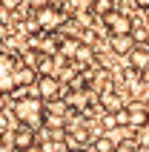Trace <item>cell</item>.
Segmentation results:
<instances>
[{"label":"cell","instance_id":"5b68a950","mask_svg":"<svg viewBox=\"0 0 149 152\" xmlns=\"http://www.w3.org/2000/svg\"><path fill=\"white\" fill-rule=\"evenodd\" d=\"M34 86H37V95H40L46 103L60 98V80L55 75H40L37 80H34Z\"/></svg>","mask_w":149,"mask_h":152},{"label":"cell","instance_id":"8992f818","mask_svg":"<svg viewBox=\"0 0 149 152\" xmlns=\"http://www.w3.org/2000/svg\"><path fill=\"white\" fill-rule=\"evenodd\" d=\"M12 144H15V149L20 152V149H26V146H32V144H37V129H32V126H23V124H20V126L15 129V132H12Z\"/></svg>","mask_w":149,"mask_h":152},{"label":"cell","instance_id":"603a6c76","mask_svg":"<svg viewBox=\"0 0 149 152\" xmlns=\"http://www.w3.org/2000/svg\"><path fill=\"white\" fill-rule=\"evenodd\" d=\"M3 144H6V138H3V132H0V149H3Z\"/></svg>","mask_w":149,"mask_h":152},{"label":"cell","instance_id":"277c9868","mask_svg":"<svg viewBox=\"0 0 149 152\" xmlns=\"http://www.w3.org/2000/svg\"><path fill=\"white\" fill-rule=\"evenodd\" d=\"M103 26L109 29V34H132V29H135L132 17L123 15V12H118V9L103 17Z\"/></svg>","mask_w":149,"mask_h":152},{"label":"cell","instance_id":"44dd1931","mask_svg":"<svg viewBox=\"0 0 149 152\" xmlns=\"http://www.w3.org/2000/svg\"><path fill=\"white\" fill-rule=\"evenodd\" d=\"M20 152H43V146L40 144H32V146H26V149H20Z\"/></svg>","mask_w":149,"mask_h":152},{"label":"cell","instance_id":"7c38bea8","mask_svg":"<svg viewBox=\"0 0 149 152\" xmlns=\"http://www.w3.org/2000/svg\"><path fill=\"white\" fill-rule=\"evenodd\" d=\"M92 3L95 0H66V9L72 15H80V12H92Z\"/></svg>","mask_w":149,"mask_h":152},{"label":"cell","instance_id":"7a4b0ae2","mask_svg":"<svg viewBox=\"0 0 149 152\" xmlns=\"http://www.w3.org/2000/svg\"><path fill=\"white\" fill-rule=\"evenodd\" d=\"M12 112H15V121L23 124V126L40 129L46 124V101L40 95H23V98H17Z\"/></svg>","mask_w":149,"mask_h":152},{"label":"cell","instance_id":"cb8c5ba5","mask_svg":"<svg viewBox=\"0 0 149 152\" xmlns=\"http://www.w3.org/2000/svg\"><path fill=\"white\" fill-rule=\"evenodd\" d=\"M69 152H86V149H69Z\"/></svg>","mask_w":149,"mask_h":152},{"label":"cell","instance_id":"ffe728a7","mask_svg":"<svg viewBox=\"0 0 149 152\" xmlns=\"http://www.w3.org/2000/svg\"><path fill=\"white\" fill-rule=\"evenodd\" d=\"M141 83H143V86H149V66L141 72Z\"/></svg>","mask_w":149,"mask_h":152},{"label":"cell","instance_id":"d6986e66","mask_svg":"<svg viewBox=\"0 0 149 152\" xmlns=\"http://www.w3.org/2000/svg\"><path fill=\"white\" fill-rule=\"evenodd\" d=\"M29 3H32V9H43V6H49L52 0H29Z\"/></svg>","mask_w":149,"mask_h":152},{"label":"cell","instance_id":"52a82bcc","mask_svg":"<svg viewBox=\"0 0 149 152\" xmlns=\"http://www.w3.org/2000/svg\"><path fill=\"white\" fill-rule=\"evenodd\" d=\"M129 66L138 69V72H143V69L149 66V46L143 43V46H135L132 52H129Z\"/></svg>","mask_w":149,"mask_h":152},{"label":"cell","instance_id":"7402d4cb","mask_svg":"<svg viewBox=\"0 0 149 152\" xmlns=\"http://www.w3.org/2000/svg\"><path fill=\"white\" fill-rule=\"evenodd\" d=\"M135 6L143 9V12H149V0H135Z\"/></svg>","mask_w":149,"mask_h":152},{"label":"cell","instance_id":"4fadbf2b","mask_svg":"<svg viewBox=\"0 0 149 152\" xmlns=\"http://www.w3.org/2000/svg\"><path fill=\"white\" fill-rule=\"evenodd\" d=\"M77 49H80V40H77V37H69V40H60V52H63L66 58H74V55H77Z\"/></svg>","mask_w":149,"mask_h":152},{"label":"cell","instance_id":"9c48e42d","mask_svg":"<svg viewBox=\"0 0 149 152\" xmlns=\"http://www.w3.org/2000/svg\"><path fill=\"white\" fill-rule=\"evenodd\" d=\"M126 109H129V126H149V112L143 109V106L132 103V106H126Z\"/></svg>","mask_w":149,"mask_h":152},{"label":"cell","instance_id":"ba28073f","mask_svg":"<svg viewBox=\"0 0 149 152\" xmlns=\"http://www.w3.org/2000/svg\"><path fill=\"white\" fill-rule=\"evenodd\" d=\"M135 34H112V52L115 55H129L135 49Z\"/></svg>","mask_w":149,"mask_h":152},{"label":"cell","instance_id":"30bf717a","mask_svg":"<svg viewBox=\"0 0 149 152\" xmlns=\"http://www.w3.org/2000/svg\"><path fill=\"white\" fill-rule=\"evenodd\" d=\"M115 138L112 135H98L95 141H92V152H115Z\"/></svg>","mask_w":149,"mask_h":152},{"label":"cell","instance_id":"5bb4252c","mask_svg":"<svg viewBox=\"0 0 149 152\" xmlns=\"http://www.w3.org/2000/svg\"><path fill=\"white\" fill-rule=\"evenodd\" d=\"M100 101H103V106H106L109 112L121 109V98H118V95H112V92H103V98H100Z\"/></svg>","mask_w":149,"mask_h":152},{"label":"cell","instance_id":"6da1fadb","mask_svg":"<svg viewBox=\"0 0 149 152\" xmlns=\"http://www.w3.org/2000/svg\"><path fill=\"white\" fill-rule=\"evenodd\" d=\"M37 80L34 66L23 63L20 58L0 52V95H15L17 89H26Z\"/></svg>","mask_w":149,"mask_h":152},{"label":"cell","instance_id":"8fae6325","mask_svg":"<svg viewBox=\"0 0 149 152\" xmlns=\"http://www.w3.org/2000/svg\"><path fill=\"white\" fill-rule=\"evenodd\" d=\"M92 12L98 17H106L109 12H115V0H95L92 3Z\"/></svg>","mask_w":149,"mask_h":152},{"label":"cell","instance_id":"9a60e30c","mask_svg":"<svg viewBox=\"0 0 149 152\" xmlns=\"http://www.w3.org/2000/svg\"><path fill=\"white\" fill-rule=\"evenodd\" d=\"M115 152H141V146L135 144L132 138H126V141H121V144L115 146Z\"/></svg>","mask_w":149,"mask_h":152},{"label":"cell","instance_id":"ac0fdd59","mask_svg":"<svg viewBox=\"0 0 149 152\" xmlns=\"http://www.w3.org/2000/svg\"><path fill=\"white\" fill-rule=\"evenodd\" d=\"M103 126H106V129H115V126H118L115 115H103Z\"/></svg>","mask_w":149,"mask_h":152},{"label":"cell","instance_id":"d4e9b609","mask_svg":"<svg viewBox=\"0 0 149 152\" xmlns=\"http://www.w3.org/2000/svg\"><path fill=\"white\" fill-rule=\"evenodd\" d=\"M146 46H149V37H146Z\"/></svg>","mask_w":149,"mask_h":152},{"label":"cell","instance_id":"e0dca14e","mask_svg":"<svg viewBox=\"0 0 149 152\" xmlns=\"http://www.w3.org/2000/svg\"><path fill=\"white\" fill-rule=\"evenodd\" d=\"M20 3L23 0H0V9L3 12H15V9H20Z\"/></svg>","mask_w":149,"mask_h":152},{"label":"cell","instance_id":"3957f363","mask_svg":"<svg viewBox=\"0 0 149 152\" xmlns=\"http://www.w3.org/2000/svg\"><path fill=\"white\" fill-rule=\"evenodd\" d=\"M34 23L40 32H58L60 26L66 23V12L58 6H43V9H34Z\"/></svg>","mask_w":149,"mask_h":152},{"label":"cell","instance_id":"2e32d148","mask_svg":"<svg viewBox=\"0 0 149 152\" xmlns=\"http://www.w3.org/2000/svg\"><path fill=\"white\" fill-rule=\"evenodd\" d=\"M74 58L80 60V63H86V60H92V49L86 46V43H80V49H77V55H74Z\"/></svg>","mask_w":149,"mask_h":152}]
</instances>
